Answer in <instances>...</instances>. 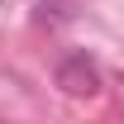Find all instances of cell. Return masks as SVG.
Wrapping results in <instances>:
<instances>
[{
	"label": "cell",
	"mask_w": 124,
	"mask_h": 124,
	"mask_svg": "<svg viewBox=\"0 0 124 124\" xmlns=\"http://www.w3.org/2000/svg\"><path fill=\"white\" fill-rule=\"evenodd\" d=\"M53 81H57V91L72 95V100L100 95V67H95V57H86V53H67V57H57Z\"/></svg>",
	"instance_id": "cell-1"
}]
</instances>
